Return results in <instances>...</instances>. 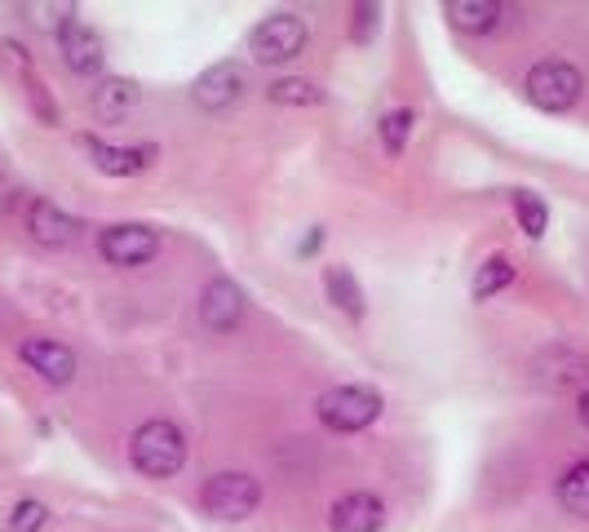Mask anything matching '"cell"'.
<instances>
[{"label":"cell","instance_id":"cell-1","mask_svg":"<svg viewBox=\"0 0 589 532\" xmlns=\"http://www.w3.org/2000/svg\"><path fill=\"white\" fill-rule=\"evenodd\" d=\"M129 457L138 466V475L147 479H173L182 466H186V435L178 422L169 417H151L133 430L129 439Z\"/></svg>","mask_w":589,"mask_h":532},{"label":"cell","instance_id":"cell-2","mask_svg":"<svg viewBox=\"0 0 589 532\" xmlns=\"http://www.w3.org/2000/svg\"><path fill=\"white\" fill-rule=\"evenodd\" d=\"M580 89H585V76L567 63V58H540L532 63V72L523 76V98L545 111V116H563L580 103Z\"/></svg>","mask_w":589,"mask_h":532},{"label":"cell","instance_id":"cell-3","mask_svg":"<svg viewBox=\"0 0 589 532\" xmlns=\"http://www.w3.org/2000/svg\"><path fill=\"white\" fill-rule=\"evenodd\" d=\"M382 408H386V400H382V391H373V386H333V391H324V395L315 400V417H320V426L333 430V435L368 430V426L382 417Z\"/></svg>","mask_w":589,"mask_h":532},{"label":"cell","instance_id":"cell-4","mask_svg":"<svg viewBox=\"0 0 589 532\" xmlns=\"http://www.w3.org/2000/svg\"><path fill=\"white\" fill-rule=\"evenodd\" d=\"M200 506L217 523H239L261 506V483L253 475H244V470H217V475L204 479Z\"/></svg>","mask_w":589,"mask_h":532},{"label":"cell","instance_id":"cell-5","mask_svg":"<svg viewBox=\"0 0 589 532\" xmlns=\"http://www.w3.org/2000/svg\"><path fill=\"white\" fill-rule=\"evenodd\" d=\"M307 41H311L307 19L279 10V14H266V19L248 32V54H253L257 63H292V58L307 50Z\"/></svg>","mask_w":589,"mask_h":532},{"label":"cell","instance_id":"cell-6","mask_svg":"<svg viewBox=\"0 0 589 532\" xmlns=\"http://www.w3.org/2000/svg\"><path fill=\"white\" fill-rule=\"evenodd\" d=\"M98 253L111 266H120V272H129V266H147L160 253V231L147 226V222H116L98 235Z\"/></svg>","mask_w":589,"mask_h":532},{"label":"cell","instance_id":"cell-7","mask_svg":"<svg viewBox=\"0 0 589 532\" xmlns=\"http://www.w3.org/2000/svg\"><path fill=\"white\" fill-rule=\"evenodd\" d=\"M248 94V72L239 67V63H213L208 72H200L195 76V85H191V98L204 107V111H231L239 98Z\"/></svg>","mask_w":589,"mask_h":532},{"label":"cell","instance_id":"cell-8","mask_svg":"<svg viewBox=\"0 0 589 532\" xmlns=\"http://www.w3.org/2000/svg\"><path fill=\"white\" fill-rule=\"evenodd\" d=\"M536 382H545L549 391H589V355H580L576 347H545L532 364Z\"/></svg>","mask_w":589,"mask_h":532},{"label":"cell","instance_id":"cell-9","mask_svg":"<svg viewBox=\"0 0 589 532\" xmlns=\"http://www.w3.org/2000/svg\"><path fill=\"white\" fill-rule=\"evenodd\" d=\"M19 355H23V364H28L41 382H50V386H67V382L76 377V351L63 347L58 338H28V342L19 347Z\"/></svg>","mask_w":589,"mask_h":532},{"label":"cell","instance_id":"cell-10","mask_svg":"<svg viewBox=\"0 0 589 532\" xmlns=\"http://www.w3.org/2000/svg\"><path fill=\"white\" fill-rule=\"evenodd\" d=\"M244 311H248V294L235 285V280H213L204 294H200V320H204V329H213V333H231L239 320H244Z\"/></svg>","mask_w":589,"mask_h":532},{"label":"cell","instance_id":"cell-11","mask_svg":"<svg viewBox=\"0 0 589 532\" xmlns=\"http://www.w3.org/2000/svg\"><path fill=\"white\" fill-rule=\"evenodd\" d=\"M382 523H386V501L377 492H346L329 510L333 532H382Z\"/></svg>","mask_w":589,"mask_h":532},{"label":"cell","instance_id":"cell-12","mask_svg":"<svg viewBox=\"0 0 589 532\" xmlns=\"http://www.w3.org/2000/svg\"><path fill=\"white\" fill-rule=\"evenodd\" d=\"M28 231L41 248H67V244H76L81 222L67 209H58L54 200H32L28 204Z\"/></svg>","mask_w":589,"mask_h":532},{"label":"cell","instance_id":"cell-13","mask_svg":"<svg viewBox=\"0 0 589 532\" xmlns=\"http://www.w3.org/2000/svg\"><path fill=\"white\" fill-rule=\"evenodd\" d=\"M58 45H63V58L76 76H98L107 54H103V36L94 28H85L81 19H72L63 32H58Z\"/></svg>","mask_w":589,"mask_h":532},{"label":"cell","instance_id":"cell-14","mask_svg":"<svg viewBox=\"0 0 589 532\" xmlns=\"http://www.w3.org/2000/svg\"><path fill=\"white\" fill-rule=\"evenodd\" d=\"M81 147L89 151L94 169H103V173H111V178H133V173H142V169L156 160V147H111V142H103V138H94V134H85Z\"/></svg>","mask_w":589,"mask_h":532},{"label":"cell","instance_id":"cell-15","mask_svg":"<svg viewBox=\"0 0 589 532\" xmlns=\"http://www.w3.org/2000/svg\"><path fill=\"white\" fill-rule=\"evenodd\" d=\"M142 103V89L129 81V76H103L98 85H94V94H89V107H94V116L98 120H125L133 107Z\"/></svg>","mask_w":589,"mask_h":532},{"label":"cell","instance_id":"cell-16","mask_svg":"<svg viewBox=\"0 0 589 532\" xmlns=\"http://www.w3.org/2000/svg\"><path fill=\"white\" fill-rule=\"evenodd\" d=\"M443 19L465 36H488L501 23V6L496 0H448Z\"/></svg>","mask_w":589,"mask_h":532},{"label":"cell","instance_id":"cell-17","mask_svg":"<svg viewBox=\"0 0 589 532\" xmlns=\"http://www.w3.org/2000/svg\"><path fill=\"white\" fill-rule=\"evenodd\" d=\"M324 294L338 311H346L351 320H364L368 307H364V289H360L351 266H324Z\"/></svg>","mask_w":589,"mask_h":532},{"label":"cell","instance_id":"cell-18","mask_svg":"<svg viewBox=\"0 0 589 532\" xmlns=\"http://www.w3.org/2000/svg\"><path fill=\"white\" fill-rule=\"evenodd\" d=\"M266 98L279 103V107H320L324 103V89L315 81H307V76H283V81H275L266 89Z\"/></svg>","mask_w":589,"mask_h":532},{"label":"cell","instance_id":"cell-19","mask_svg":"<svg viewBox=\"0 0 589 532\" xmlns=\"http://www.w3.org/2000/svg\"><path fill=\"white\" fill-rule=\"evenodd\" d=\"M558 501H563V510H571L576 519H589V457L576 461V466L558 479Z\"/></svg>","mask_w":589,"mask_h":532},{"label":"cell","instance_id":"cell-20","mask_svg":"<svg viewBox=\"0 0 589 532\" xmlns=\"http://www.w3.org/2000/svg\"><path fill=\"white\" fill-rule=\"evenodd\" d=\"M514 285V266L496 253V257H488L479 272H474V285H470V294H474V302H488V298H496L501 289H510Z\"/></svg>","mask_w":589,"mask_h":532},{"label":"cell","instance_id":"cell-21","mask_svg":"<svg viewBox=\"0 0 589 532\" xmlns=\"http://www.w3.org/2000/svg\"><path fill=\"white\" fill-rule=\"evenodd\" d=\"M377 129H382L386 151H390V156H404V151H408V138H413V129H417V111H413V107H395V111L382 116Z\"/></svg>","mask_w":589,"mask_h":532},{"label":"cell","instance_id":"cell-22","mask_svg":"<svg viewBox=\"0 0 589 532\" xmlns=\"http://www.w3.org/2000/svg\"><path fill=\"white\" fill-rule=\"evenodd\" d=\"M514 213H518V226H523L532 240L545 235V226H549V209H545V200H540L536 191H514Z\"/></svg>","mask_w":589,"mask_h":532},{"label":"cell","instance_id":"cell-23","mask_svg":"<svg viewBox=\"0 0 589 532\" xmlns=\"http://www.w3.org/2000/svg\"><path fill=\"white\" fill-rule=\"evenodd\" d=\"M45 523H50V510H45V501H32V497L19 501L14 514H10V528L14 532H41Z\"/></svg>","mask_w":589,"mask_h":532},{"label":"cell","instance_id":"cell-24","mask_svg":"<svg viewBox=\"0 0 589 532\" xmlns=\"http://www.w3.org/2000/svg\"><path fill=\"white\" fill-rule=\"evenodd\" d=\"M377 28H382V10H377V6H360V10H355V28H351V36H355L360 45H368Z\"/></svg>","mask_w":589,"mask_h":532},{"label":"cell","instance_id":"cell-25","mask_svg":"<svg viewBox=\"0 0 589 532\" xmlns=\"http://www.w3.org/2000/svg\"><path fill=\"white\" fill-rule=\"evenodd\" d=\"M14 195H19V191H14V182H10L6 173H0V209H10V204H14Z\"/></svg>","mask_w":589,"mask_h":532},{"label":"cell","instance_id":"cell-26","mask_svg":"<svg viewBox=\"0 0 589 532\" xmlns=\"http://www.w3.org/2000/svg\"><path fill=\"white\" fill-rule=\"evenodd\" d=\"M320 240H324V235H320V226H315V235H311V240H302V257H307V253H315V248H320Z\"/></svg>","mask_w":589,"mask_h":532},{"label":"cell","instance_id":"cell-27","mask_svg":"<svg viewBox=\"0 0 589 532\" xmlns=\"http://www.w3.org/2000/svg\"><path fill=\"white\" fill-rule=\"evenodd\" d=\"M580 422H585V430H589V391L580 395Z\"/></svg>","mask_w":589,"mask_h":532}]
</instances>
